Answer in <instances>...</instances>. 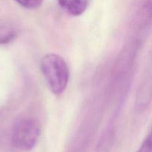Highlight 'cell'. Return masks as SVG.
<instances>
[{
    "label": "cell",
    "instance_id": "obj_3",
    "mask_svg": "<svg viewBox=\"0 0 152 152\" xmlns=\"http://www.w3.org/2000/svg\"><path fill=\"white\" fill-rule=\"evenodd\" d=\"M58 4L70 15L77 16L86 10L89 0H58Z\"/></svg>",
    "mask_w": 152,
    "mask_h": 152
},
{
    "label": "cell",
    "instance_id": "obj_7",
    "mask_svg": "<svg viewBox=\"0 0 152 152\" xmlns=\"http://www.w3.org/2000/svg\"><path fill=\"white\" fill-rule=\"evenodd\" d=\"M137 152H152V128Z\"/></svg>",
    "mask_w": 152,
    "mask_h": 152
},
{
    "label": "cell",
    "instance_id": "obj_5",
    "mask_svg": "<svg viewBox=\"0 0 152 152\" xmlns=\"http://www.w3.org/2000/svg\"><path fill=\"white\" fill-rule=\"evenodd\" d=\"M16 31L7 26L0 25V45L10 44L16 38Z\"/></svg>",
    "mask_w": 152,
    "mask_h": 152
},
{
    "label": "cell",
    "instance_id": "obj_2",
    "mask_svg": "<svg viewBox=\"0 0 152 152\" xmlns=\"http://www.w3.org/2000/svg\"><path fill=\"white\" fill-rule=\"evenodd\" d=\"M41 133L40 123L34 119H23L15 124L12 144L21 151H30L37 145Z\"/></svg>",
    "mask_w": 152,
    "mask_h": 152
},
{
    "label": "cell",
    "instance_id": "obj_1",
    "mask_svg": "<svg viewBox=\"0 0 152 152\" xmlns=\"http://www.w3.org/2000/svg\"><path fill=\"white\" fill-rule=\"evenodd\" d=\"M40 68L51 91L55 95L62 94L69 80V70L66 61L59 55L48 53L42 58Z\"/></svg>",
    "mask_w": 152,
    "mask_h": 152
},
{
    "label": "cell",
    "instance_id": "obj_6",
    "mask_svg": "<svg viewBox=\"0 0 152 152\" xmlns=\"http://www.w3.org/2000/svg\"><path fill=\"white\" fill-rule=\"evenodd\" d=\"M22 7L27 9H36L41 6L44 0H14Z\"/></svg>",
    "mask_w": 152,
    "mask_h": 152
},
{
    "label": "cell",
    "instance_id": "obj_4",
    "mask_svg": "<svg viewBox=\"0 0 152 152\" xmlns=\"http://www.w3.org/2000/svg\"><path fill=\"white\" fill-rule=\"evenodd\" d=\"M140 29H146L152 23V0H144L137 13Z\"/></svg>",
    "mask_w": 152,
    "mask_h": 152
}]
</instances>
